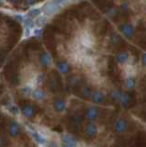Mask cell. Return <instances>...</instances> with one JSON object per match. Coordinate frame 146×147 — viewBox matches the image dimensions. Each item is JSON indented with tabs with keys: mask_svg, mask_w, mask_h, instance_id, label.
I'll list each match as a JSON object with an SVG mask.
<instances>
[{
	"mask_svg": "<svg viewBox=\"0 0 146 147\" xmlns=\"http://www.w3.org/2000/svg\"><path fill=\"white\" fill-rule=\"evenodd\" d=\"M120 30L123 35H125L127 38H131L132 35L134 33L133 27L130 24H124L120 26Z\"/></svg>",
	"mask_w": 146,
	"mask_h": 147,
	"instance_id": "cell-8",
	"label": "cell"
},
{
	"mask_svg": "<svg viewBox=\"0 0 146 147\" xmlns=\"http://www.w3.org/2000/svg\"><path fill=\"white\" fill-rule=\"evenodd\" d=\"M62 142H63V144L70 145V146H73V147L76 146L75 139L70 134H63V137H62Z\"/></svg>",
	"mask_w": 146,
	"mask_h": 147,
	"instance_id": "cell-11",
	"label": "cell"
},
{
	"mask_svg": "<svg viewBox=\"0 0 146 147\" xmlns=\"http://www.w3.org/2000/svg\"><path fill=\"white\" fill-rule=\"evenodd\" d=\"M135 72H136V69H135V67H133V65H131V64H127L125 67V74H126L127 77L133 76L135 75Z\"/></svg>",
	"mask_w": 146,
	"mask_h": 147,
	"instance_id": "cell-18",
	"label": "cell"
},
{
	"mask_svg": "<svg viewBox=\"0 0 146 147\" xmlns=\"http://www.w3.org/2000/svg\"><path fill=\"white\" fill-rule=\"evenodd\" d=\"M56 67H57V70L59 73L63 74V75H65V74H67L69 72V64H68L66 62H59L57 64H56Z\"/></svg>",
	"mask_w": 146,
	"mask_h": 147,
	"instance_id": "cell-14",
	"label": "cell"
},
{
	"mask_svg": "<svg viewBox=\"0 0 146 147\" xmlns=\"http://www.w3.org/2000/svg\"><path fill=\"white\" fill-rule=\"evenodd\" d=\"M59 9L58 5L55 3H48L46 6L44 7V12L46 13V15H52V14L56 13Z\"/></svg>",
	"mask_w": 146,
	"mask_h": 147,
	"instance_id": "cell-9",
	"label": "cell"
},
{
	"mask_svg": "<svg viewBox=\"0 0 146 147\" xmlns=\"http://www.w3.org/2000/svg\"><path fill=\"white\" fill-rule=\"evenodd\" d=\"M30 95L32 96V98H34L35 100H38V101L43 100L45 98V96H46L45 92L42 91V89H35L33 91H31Z\"/></svg>",
	"mask_w": 146,
	"mask_h": 147,
	"instance_id": "cell-12",
	"label": "cell"
},
{
	"mask_svg": "<svg viewBox=\"0 0 146 147\" xmlns=\"http://www.w3.org/2000/svg\"><path fill=\"white\" fill-rule=\"evenodd\" d=\"M81 93H82V95L85 96V98H87V96H89L91 95L90 89L88 88V87H86V86H83V87H82Z\"/></svg>",
	"mask_w": 146,
	"mask_h": 147,
	"instance_id": "cell-25",
	"label": "cell"
},
{
	"mask_svg": "<svg viewBox=\"0 0 146 147\" xmlns=\"http://www.w3.org/2000/svg\"><path fill=\"white\" fill-rule=\"evenodd\" d=\"M71 121H72V123H73V125H75L76 127H79L80 126V124L82 122V119L81 117L79 116H73L71 118Z\"/></svg>",
	"mask_w": 146,
	"mask_h": 147,
	"instance_id": "cell-21",
	"label": "cell"
},
{
	"mask_svg": "<svg viewBox=\"0 0 146 147\" xmlns=\"http://www.w3.org/2000/svg\"><path fill=\"white\" fill-rule=\"evenodd\" d=\"M25 35H26V36H29V35H30V28H26V32H25Z\"/></svg>",
	"mask_w": 146,
	"mask_h": 147,
	"instance_id": "cell-29",
	"label": "cell"
},
{
	"mask_svg": "<svg viewBox=\"0 0 146 147\" xmlns=\"http://www.w3.org/2000/svg\"><path fill=\"white\" fill-rule=\"evenodd\" d=\"M46 21H47V18L46 17H45V16H40V17L37 18V20H36L34 24L37 25L38 27H42V26L45 25Z\"/></svg>",
	"mask_w": 146,
	"mask_h": 147,
	"instance_id": "cell-19",
	"label": "cell"
},
{
	"mask_svg": "<svg viewBox=\"0 0 146 147\" xmlns=\"http://www.w3.org/2000/svg\"><path fill=\"white\" fill-rule=\"evenodd\" d=\"M80 43L85 49L92 48L95 44V37L88 32H84L80 35Z\"/></svg>",
	"mask_w": 146,
	"mask_h": 147,
	"instance_id": "cell-1",
	"label": "cell"
},
{
	"mask_svg": "<svg viewBox=\"0 0 146 147\" xmlns=\"http://www.w3.org/2000/svg\"><path fill=\"white\" fill-rule=\"evenodd\" d=\"M40 13V9H32V10H30L29 13H28V16L29 18H37Z\"/></svg>",
	"mask_w": 146,
	"mask_h": 147,
	"instance_id": "cell-23",
	"label": "cell"
},
{
	"mask_svg": "<svg viewBox=\"0 0 146 147\" xmlns=\"http://www.w3.org/2000/svg\"><path fill=\"white\" fill-rule=\"evenodd\" d=\"M15 18L17 20V21H23V17H22L21 15H16Z\"/></svg>",
	"mask_w": 146,
	"mask_h": 147,
	"instance_id": "cell-28",
	"label": "cell"
},
{
	"mask_svg": "<svg viewBox=\"0 0 146 147\" xmlns=\"http://www.w3.org/2000/svg\"><path fill=\"white\" fill-rule=\"evenodd\" d=\"M40 63L42 66L48 67L51 65V63H52V58L47 53H43L40 54Z\"/></svg>",
	"mask_w": 146,
	"mask_h": 147,
	"instance_id": "cell-10",
	"label": "cell"
},
{
	"mask_svg": "<svg viewBox=\"0 0 146 147\" xmlns=\"http://www.w3.org/2000/svg\"><path fill=\"white\" fill-rule=\"evenodd\" d=\"M90 96H91V99H92V101L96 104H101L105 101L104 94L102 93V92L98 91V90L92 92L91 95H90Z\"/></svg>",
	"mask_w": 146,
	"mask_h": 147,
	"instance_id": "cell-6",
	"label": "cell"
},
{
	"mask_svg": "<svg viewBox=\"0 0 146 147\" xmlns=\"http://www.w3.org/2000/svg\"><path fill=\"white\" fill-rule=\"evenodd\" d=\"M84 133L86 138H89V139H93L96 137L98 133V127L95 125L94 123L89 122L88 124H86V126L84 129Z\"/></svg>",
	"mask_w": 146,
	"mask_h": 147,
	"instance_id": "cell-3",
	"label": "cell"
},
{
	"mask_svg": "<svg viewBox=\"0 0 146 147\" xmlns=\"http://www.w3.org/2000/svg\"><path fill=\"white\" fill-rule=\"evenodd\" d=\"M10 2H12V3H17L20 1V0H9Z\"/></svg>",
	"mask_w": 146,
	"mask_h": 147,
	"instance_id": "cell-31",
	"label": "cell"
},
{
	"mask_svg": "<svg viewBox=\"0 0 146 147\" xmlns=\"http://www.w3.org/2000/svg\"><path fill=\"white\" fill-rule=\"evenodd\" d=\"M125 84H126V86L128 87V88H132V87L135 86L134 79L132 77H127Z\"/></svg>",
	"mask_w": 146,
	"mask_h": 147,
	"instance_id": "cell-22",
	"label": "cell"
},
{
	"mask_svg": "<svg viewBox=\"0 0 146 147\" xmlns=\"http://www.w3.org/2000/svg\"><path fill=\"white\" fill-rule=\"evenodd\" d=\"M36 131H38L39 134L42 136L45 141H51L53 138V132L44 126H38L36 128Z\"/></svg>",
	"mask_w": 146,
	"mask_h": 147,
	"instance_id": "cell-2",
	"label": "cell"
},
{
	"mask_svg": "<svg viewBox=\"0 0 146 147\" xmlns=\"http://www.w3.org/2000/svg\"><path fill=\"white\" fill-rule=\"evenodd\" d=\"M118 101L121 103V105L123 106V107H128V105L130 104V98H129V96L127 95H122L120 96V99H118Z\"/></svg>",
	"mask_w": 146,
	"mask_h": 147,
	"instance_id": "cell-20",
	"label": "cell"
},
{
	"mask_svg": "<svg viewBox=\"0 0 146 147\" xmlns=\"http://www.w3.org/2000/svg\"><path fill=\"white\" fill-rule=\"evenodd\" d=\"M22 111H23L24 116L27 118H32L35 115V110L32 106L30 105H25L22 109Z\"/></svg>",
	"mask_w": 146,
	"mask_h": 147,
	"instance_id": "cell-15",
	"label": "cell"
},
{
	"mask_svg": "<svg viewBox=\"0 0 146 147\" xmlns=\"http://www.w3.org/2000/svg\"><path fill=\"white\" fill-rule=\"evenodd\" d=\"M20 132V125L16 121H11L8 125V133L11 137H17Z\"/></svg>",
	"mask_w": 146,
	"mask_h": 147,
	"instance_id": "cell-7",
	"label": "cell"
},
{
	"mask_svg": "<svg viewBox=\"0 0 146 147\" xmlns=\"http://www.w3.org/2000/svg\"><path fill=\"white\" fill-rule=\"evenodd\" d=\"M30 134L32 135L33 139H34L36 142H37L39 144H45V142H46L42 136H40V135L39 134L37 131H32V130H31V131H30Z\"/></svg>",
	"mask_w": 146,
	"mask_h": 147,
	"instance_id": "cell-17",
	"label": "cell"
},
{
	"mask_svg": "<svg viewBox=\"0 0 146 147\" xmlns=\"http://www.w3.org/2000/svg\"><path fill=\"white\" fill-rule=\"evenodd\" d=\"M2 145H3V140L0 139V146H2Z\"/></svg>",
	"mask_w": 146,
	"mask_h": 147,
	"instance_id": "cell-32",
	"label": "cell"
},
{
	"mask_svg": "<svg viewBox=\"0 0 146 147\" xmlns=\"http://www.w3.org/2000/svg\"><path fill=\"white\" fill-rule=\"evenodd\" d=\"M8 110H9V112L12 113L13 115H17L19 114V109H17L16 106L14 105H9L8 106Z\"/></svg>",
	"mask_w": 146,
	"mask_h": 147,
	"instance_id": "cell-26",
	"label": "cell"
},
{
	"mask_svg": "<svg viewBox=\"0 0 146 147\" xmlns=\"http://www.w3.org/2000/svg\"><path fill=\"white\" fill-rule=\"evenodd\" d=\"M127 122L123 119H118L114 123V130L118 133H123L127 130Z\"/></svg>",
	"mask_w": 146,
	"mask_h": 147,
	"instance_id": "cell-5",
	"label": "cell"
},
{
	"mask_svg": "<svg viewBox=\"0 0 146 147\" xmlns=\"http://www.w3.org/2000/svg\"><path fill=\"white\" fill-rule=\"evenodd\" d=\"M23 22H24V25L26 26V28H30V29H31V28L34 27V22L31 20V18H26V20H23Z\"/></svg>",
	"mask_w": 146,
	"mask_h": 147,
	"instance_id": "cell-24",
	"label": "cell"
},
{
	"mask_svg": "<svg viewBox=\"0 0 146 147\" xmlns=\"http://www.w3.org/2000/svg\"><path fill=\"white\" fill-rule=\"evenodd\" d=\"M65 0H54V3L55 4H57V5H60V4H62L63 2H65Z\"/></svg>",
	"mask_w": 146,
	"mask_h": 147,
	"instance_id": "cell-30",
	"label": "cell"
},
{
	"mask_svg": "<svg viewBox=\"0 0 146 147\" xmlns=\"http://www.w3.org/2000/svg\"><path fill=\"white\" fill-rule=\"evenodd\" d=\"M98 116V109L94 107V106H90L85 110V118L87 121H89L90 122L94 121L96 119Z\"/></svg>",
	"mask_w": 146,
	"mask_h": 147,
	"instance_id": "cell-4",
	"label": "cell"
},
{
	"mask_svg": "<svg viewBox=\"0 0 146 147\" xmlns=\"http://www.w3.org/2000/svg\"><path fill=\"white\" fill-rule=\"evenodd\" d=\"M63 147H73V146H70V145H66V144H63Z\"/></svg>",
	"mask_w": 146,
	"mask_h": 147,
	"instance_id": "cell-33",
	"label": "cell"
},
{
	"mask_svg": "<svg viewBox=\"0 0 146 147\" xmlns=\"http://www.w3.org/2000/svg\"><path fill=\"white\" fill-rule=\"evenodd\" d=\"M116 59H117V62L118 63H126L128 62V60H129V54L125 52L120 53L118 54Z\"/></svg>",
	"mask_w": 146,
	"mask_h": 147,
	"instance_id": "cell-16",
	"label": "cell"
},
{
	"mask_svg": "<svg viewBox=\"0 0 146 147\" xmlns=\"http://www.w3.org/2000/svg\"><path fill=\"white\" fill-rule=\"evenodd\" d=\"M65 102L61 99H55L53 102V109L56 112H63L65 109Z\"/></svg>",
	"mask_w": 146,
	"mask_h": 147,
	"instance_id": "cell-13",
	"label": "cell"
},
{
	"mask_svg": "<svg viewBox=\"0 0 146 147\" xmlns=\"http://www.w3.org/2000/svg\"><path fill=\"white\" fill-rule=\"evenodd\" d=\"M24 1H25V4L26 5H28V6H30V5H33L36 2V0H24Z\"/></svg>",
	"mask_w": 146,
	"mask_h": 147,
	"instance_id": "cell-27",
	"label": "cell"
}]
</instances>
